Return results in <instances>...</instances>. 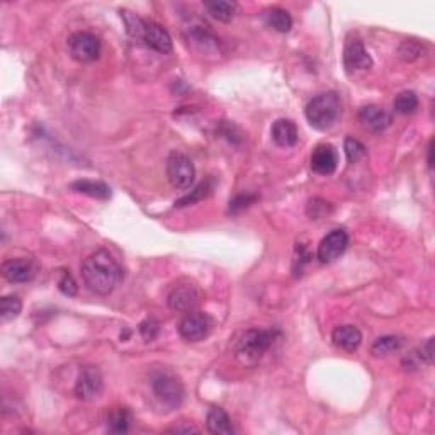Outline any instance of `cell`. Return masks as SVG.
Wrapping results in <instances>:
<instances>
[{
  "instance_id": "1",
  "label": "cell",
  "mask_w": 435,
  "mask_h": 435,
  "mask_svg": "<svg viewBox=\"0 0 435 435\" xmlns=\"http://www.w3.org/2000/svg\"><path fill=\"white\" fill-rule=\"evenodd\" d=\"M82 279L92 292L107 296L123 281V269L107 250H97L82 264Z\"/></svg>"
},
{
  "instance_id": "2",
  "label": "cell",
  "mask_w": 435,
  "mask_h": 435,
  "mask_svg": "<svg viewBox=\"0 0 435 435\" xmlns=\"http://www.w3.org/2000/svg\"><path fill=\"white\" fill-rule=\"evenodd\" d=\"M279 337L277 330L252 328L247 330L236 342V359L245 366H254L262 359V355L272 347Z\"/></svg>"
},
{
  "instance_id": "3",
  "label": "cell",
  "mask_w": 435,
  "mask_h": 435,
  "mask_svg": "<svg viewBox=\"0 0 435 435\" xmlns=\"http://www.w3.org/2000/svg\"><path fill=\"white\" fill-rule=\"evenodd\" d=\"M340 99L335 92H325L311 99L305 109L306 119L314 130H330L340 118Z\"/></svg>"
},
{
  "instance_id": "4",
  "label": "cell",
  "mask_w": 435,
  "mask_h": 435,
  "mask_svg": "<svg viewBox=\"0 0 435 435\" xmlns=\"http://www.w3.org/2000/svg\"><path fill=\"white\" fill-rule=\"evenodd\" d=\"M152 389L157 398L160 400V403L170 408V410L181 407L184 395H186L181 380L168 371H159V373L153 374Z\"/></svg>"
},
{
  "instance_id": "5",
  "label": "cell",
  "mask_w": 435,
  "mask_h": 435,
  "mask_svg": "<svg viewBox=\"0 0 435 435\" xmlns=\"http://www.w3.org/2000/svg\"><path fill=\"white\" fill-rule=\"evenodd\" d=\"M167 301L170 310L177 311V313H190L201 303V291L194 281L182 279L172 287Z\"/></svg>"
},
{
  "instance_id": "6",
  "label": "cell",
  "mask_w": 435,
  "mask_h": 435,
  "mask_svg": "<svg viewBox=\"0 0 435 435\" xmlns=\"http://www.w3.org/2000/svg\"><path fill=\"white\" fill-rule=\"evenodd\" d=\"M168 181L175 189H189L196 177L193 160L181 152H172L167 160Z\"/></svg>"
},
{
  "instance_id": "7",
  "label": "cell",
  "mask_w": 435,
  "mask_h": 435,
  "mask_svg": "<svg viewBox=\"0 0 435 435\" xmlns=\"http://www.w3.org/2000/svg\"><path fill=\"white\" fill-rule=\"evenodd\" d=\"M213 326H215V320L208 313L190 311L179 323V333L187 342H201L206 337H209V333L213 332Z\"/></svg>"
},
{
  "instance_id": "8",
  "label": "cell",
  "mask_w": 435,
  "mask_h": 435,
  "mask_svg": "<svg viewBox=\"0 0 435 435\" xmlns=\"http://www.w3.org/2000/svg\"><path fill=\"white\" fill-rule=\"evenodd\" d=\"M69 50L72 58L77 62L91 63L99 58L100 41L91 33H75L69 39Z\"/></svg>"
},
{
  "instance_id": "9",
  "label": "cell",
  "mask_w": 435,
  "mask_h": 435,
  "mask_svg": "<svg viewBox=\"0 0 435 435\" xmlns=\"http://www.w3.org/2000/svg\"><path fill=\"white\" fill-rule=\"evenodd\" d=\"M104 391V380L99 369L89 366L84 367L75 382V395L82 401H92L99 398Z\"/></svg>"
},
{
  "instance_id": "10",
  "label": "cell",
  "mask_w": 435,
  "mask_h": 435,
  "mask_svg": "<svg viewBox=\"0 0 435 435\" xmlns=\"http://www.w3.org/2000/svg\"><path fill=\"white\" fill-rule=\"evenodd\" d=\"M344 65L348 73L367 70L373 65V60H371V56L366 51V48H364L361 37L359 36L350 35L347 37V41H345Z\"/></svg>"
},
{
  "instance_id": "11",
  "label": "cell",
  "mask_w": 435,
  "mask_h": 435,
  "mask_svg": "<svg viewBox=\"0 0 435 435\" xmlns=\"http://www.w3.org/2000/svg\"><path fill=\"white\" fill-rule=\"evenodd\" d=\"M348 245V235L344 230H333L318 245L317 257L321 264H330L345 252Z\"/></svg>"
},
{
  "instance_id": "12",
  "label": "cell",
  "mask_w": 435,
  "mask_h": 435,
  "mask_svg": "<svg viewBox=\"0 0 435 435\" xmlns=\"http://www.w3.org/2000/svg\"><path fill=\"white\" fill-rule=\"evenodd\" d=\"M311 170L318 175H330L335 172L337 165H339V155L337 150L332 145H318L313 150L310 159Z\"/></svg>"
},
{
  "instance_id": "13",
  "label": "cell",
  "mask_w": 435,
  "mask_h": 435,
  "mask_svg": "<svg viewBox=\"0 0 435 435\" xmlns=\"http://www.w3.org/2000/svg\"><path fill=\"white\" fill-rule=\"evenodd\" d=\"M359 121L371 133H381L386 127L391 126L393 119L384 107L371 104V106H364L359 111Z\"/></svg>"
},
{
  "instance_id": "14",
  "label": "cell",
  "mask_w": 435,
  "mask_h": 435,
  "mask_svg": "<svg viewBox=\"0 0 435 435\" xmlns=\"http://www.w3.org/2000/svg\"><path fill=\"white\" fill-rule=\"evenodd\" d=\"M143 43L152 50L159 51V53L167 55L170 53L174 44H172V37L167 33V29H163L162 26L157 24V22L146 21L145 22V31H143Z\"/></svg>"
},
{
  "instance_id": "15",
  "label": "cell",
  "mask_w": 435,
  "mask_h": 435,
  "mask_svg": "<svg viewBox=\"0 0 435 435\" xmlns=\"http://www.w3.org/2000/svg\"><path fill=\"white\" fill-rule=\"evenodd\" d=\"M35 274V265L24 258H10L2 264V276L9 283H28Z\"/></svg>"
},
{
  "instance_id": "16",
  "label": "cell",
  "mask_w": 435,
  "mask_h": 435,
  "mask_svg": "<svg viewBox=\"0 0 435 435\" xmlns=\"http://www.w3.org/2000/svg\"><path fill=\"white\" fill-rule=\"evenodd\" d=\"M187 41L199 53H211V51H216L220 48V39L211 31H208L204 26H190L189 31H187Z\"/></svg>"
},
{
  "instance_id": "17",
  "label": "cell",
  "mask_w": 435,
  "mask_h": 435,
  "mask_svg": "<svg viewBox=\"0 0 435 435\" xmlns=\"http://www.w3.org/2000/svg\"><path fill=\"white\" fill-rule=\"evenodd\" d=\"M332 340L339 348H344L347 352H354L362 344V333L354 325H340L333 330Z\"/></svg>"
},
{
  "instance_id": "18",
  "label": "cell",
  "mask_w": 435,
  "mask_h": 435,
  "mask_svg": "<svg viewBox=\"0 0 435 435\" xmlns=\"http://www.w3.org/2000/svg\"><path fill=\"white\" fill-rule=\"evenodd\" d=\"M274 143L283 146V148H291L298 143V127L291 119H277L271 130Z\"/></svg>"
},
{
  "instance_id": "19",
  "label": "cell",
  "mask_w": 435,
  "mask_h": 435,
  "mask_svg": "<svg viewBox=\"0 0 435 435\" xmlns=\"http://www.w3.org/2000/svg\"><path fill=\"white\" fill-rule=\"evenodd\" d=\"M206 425H208L209 432L216 435H230L235 432L230 417H228L227 411L220 407H213L211 410L208 411Z\"/></svg>"
},
{
  "instance_id": "20",
  "label": "cell",
  "mask_w": 435,
  "mask_h": 435,
  "mask_svg": "<svg viewBox=\"0 0 435 435\" xmlns=\"http://www.w3.org/2000/svg\"><path fill=\"white\" fill-rule=\"evenodd\" d=\"M131 422H133V417H131L130 410L125 407H116L109 411L107 429L112 434H125L130 430Z\"/></svg>"
},
{
  "instance_id": "21",
  "label": "cell",
  "mask_w": 435,
  "mask_h": 435,
  "mask_svg": "<svg viewBox=\"0 0 435 435\" xmlns=\"http://www.w3.org/2000/svg\"><path fill=\"white\" fill-rule=\"evenodd\" d=\"M70 187H72L75 193L85 194V196L96 197V199H100V201H106L111 197V189H109V186H106L104 182L77 181V182H73Z\"/></svg>"
},
{
  "instance_id": "22",
  "label": "cell",
  "mask_w": 435,
  "mask_h": 435,
  "mask_svg": "<svg viewBox=\"0 0 435 435\" xmlns=\"http://www.w3.org/2000/svg\"><path fill=\"white\" fill-rule=\"evenodd\" d=\"M265 22L269 28L276 29L277 33H287L292 28V17L287 10L281 9V7H271L269 10H265Z\"/></svg>"
},
{
  "instance_id": "23",
  "label": "cell",
  "mask_w": 435,
  "mask_h": 435,
  "mask_svg": "<svg viewBox=\"0 0 435 435\" xmlns=\"http://www.w3.org/2000/svg\"><path fill=\"white\" fill-rule=\"evenodd\" d=\"M206 10L213 17L221 22H230L236 14V6L233 2H224V0H215V2H204Z\"/></svg>"
},
{
  "instance_id": "24",
  "label": "cell",
  "mask_w": 435,
  "mask_h": 435,
  "mask_svg": "<svg viewBox=\"0 0 435 435\" xmlns=\"http://www.w3.org/2000/svg\"><path fill=\"white\" fill-rule=\"evenodd\" d=\"M401 344H403V340L396 335L381 337V339H378L376 342L373 344V347H371V354H373L374 357H384V355L395 354L396 350H400Z\"/></svg>"
},
{
  "instance_id": "25",
  "label": "cell",
  "mask_w": 435,
  "mask_h": 435,
  "mask_svg": "<svg viewBox=\"0 0 435 435\" xmlns=\"http://www.w3.org/2000/svg\"><path fill=\"white\" fill-rule=\"evenodd\" d=\"M213 189H215L213 179H206V181H202L199 186H197L196 189L193 190V193L187 194V196H184L182 199H179L177 202H175V208H182V206L194 204L196 201H201L202 197H208L209 194L213 193Z\"/></svg>"
},
{
  "instance_id": "26",
  "label": "cell",
  "mask_w": 435,
  "mask_h": 435,
  "mask_svg": "<svg viewBox=\"0 0 435 435\" xmlns=\"http://www.w3.org/2000/svg\"><path fill=\"white\" fill-rule=\"evenodd\" d=\"M418 107V97L417 94L411 91L400 92L395 99V111L398 114H414Z\"/></svg>"
},
{
  "instance_id": "27",
  "label": "cell",
  "mask_w": 435,
  "mask_h": 435,
  "mask_svg": "<svg viewBox=\"0 0 435 435\" xmlns=\"http://www.w3.org/2000/svg\"><path fill=\"white\" fill-rule=\"evenodd\" d=\"M22 311V301L19 296H3L0 299V317L3 321H10L19 317Z\"/></svg>"
},
{
  "instance_id": "28",
  "label": "cell",
  "mask_w": 435,
  "mask_h": 435,
  "mask_svg": "<svg viewBox=\"0 0 435 435\" xmlns=\"http://www.w3.org/2000/svg\"><path fill=\"white\" fill-rule=\"evenodd\" d=\"M121 17L125 21L126 26V31L127 35L134 39H141L143 37V31H145V19L138 17L136 14L130 12V10H121Z\"/></svg>"
},
{
  "instance_id": "29",
  "label": "cell",
  "mask_w": 435,
  "mask_h": 435,
  "mask_svg": "<svg viewBox=\"0 0 435 435\" xmlns=\"http://www.w3.org/2000/svg\"><path fill=\"white\" fill-rule=\"evenodd\" d=\"M345 155H347L348 163H357L359 160H362L367 155V150L361 141L355 140V138H345L344 143Z\"/></svg>"
},
{
  "instance_id": "30",
  "label": "cell",
  "mask_w": 435,
  "mask_h": 435,
  "mask_svg": "<svg viewBox=\"0 0 435 435\" xmlns=\"http://www.w3.org/2000/svg\"><path fill=\"white\" fill-rule=\"evenodd\" d=\"M257 199H258V196L254 193L236 194L233 199L230 201V208H228V211L235 215V213H240V211H243V209L249 208V206H252Z\"/></svg>"
},
{
  "instance_id": "31",
  "label": "cell",
  "mask_w": 435,
  "mask_h": 435,
  "mask_svg": "<svg viewBox=\"0 0 435 435\" xmlns=\"http://www.w3.org/2000/svg\"><path fill=\"white\" fill-rule=\"evenodd\" d=\"M420 55H422V48H420V44L417 43V41L407 39L400 46V56L403 60H407V62H411V60L418 58Z\"/></svg>"
},
{
  "instance_id": "32",
  "label": "cell",
  "mask_w": 435,
  "mask_h": 435,
  "mask_svg": "<svg viewBox=\"0 0 435 435\" xmlns=\"http://www.w3.org/2000/svg\"><path fill=\"white\" fill-rule=\"evenodd\" d=\"M160 332V323L157 320H153V318H148V320L141 321L140 325V333L141 337L146 340V342H152V340H155V337L159 335Z\"/></svg>"
},
{
  "instance_id": "33",
  "label": "cell",
  "mask_w": 435,
  "mask_h": 435,
  "mask_svg": "<svg viewBox=\"0 0 435 435\" xmlns=\"http://www.w3.org/2000/svg\"><path fill=\"white\" fill-rule=\"evenodd\" d=\"M58 290L63 292L65 296H75L78 292V286L75 283L73 276L70 272L63 271L62 272V279L58 281Z\"/></svg>"
},
{
  "instance_id": "34",
  "label": "cell",
  "mask_w": 435,
  "mask_h": 435,
  "mask_svg": "<svg viewBox=\"0 0 435 435\" xmlns=\"http://www.w3.org/2000/svg\"><path fill=\"white\" fill-rule=\"evenodd\" d=\"M328 204L330 202H326L323 199H311L308 204V215L313 218V220L321 218L325 213H328Z\"/></svg>"
},
{
  "instance_id": "35",
  "label": "cell",
  "mask_w": 435,
  "mask_h": 435,
  "mask_svg": "<svg viewBox=\"0 0 435 435\" xmlns=\"http://www.w3.org/2000/svg\"><path fill=\"white\" fill-rule=\"evenodd\" d=\"M434 339H429L425 344L420 347V357L423 359L427 364H432L434 361Z\"/></svg>"
},
{
  "instance_id": "36",
  "label": "cell",
  "mask_w": 435,
  "mask_h": 435,
  "mask_svg": "<svg viewBox=\"0 0 435 435\" xmlns=\"http://www.w3.org/2000/svg\"><path fill=\"white\" fill-rule=\"evenodd\" d=\"M170 432H197L196 427H175V429H172Z\"/></svg>"
},
{
  "instance_id": "37",
  "label": "cell",
  "mask_w": 435,
  "mask_h": 435,
  "mask_svg": "<svg viewBox=\"0 0 435 435\" xmlns=\"http://www.w3.org/2000/svg\"><path fill=\"white\" fill-rule=\"evenodd\" d=\"M432 146H434V141H430V145H429V160H427V162H429L430 168H432Z\"/></svg>"
}]
</instances>
